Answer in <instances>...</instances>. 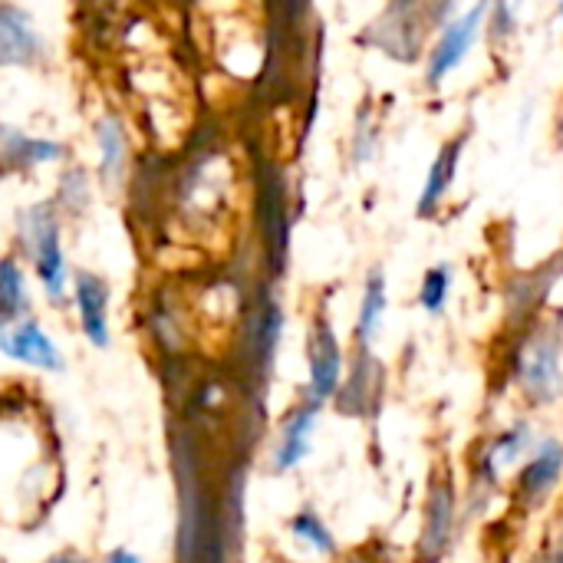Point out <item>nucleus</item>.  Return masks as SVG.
<instances>
[{
	"label": "nucleus",
	"mask_w": 563,
	"mask_h": 563,
	"mask_svg": "<svg viewBox=\"0 0 563 563\" xmlns=\"http://www.w3.org/2000/svg\"><path fill=\"white\" fill-rule=\"evenodd\" d=\"M373 148H376V129H369V125H366V112H360V129H356V145H353V152H356L360 162H369V158H373Z\"/></svg>",
	"instance_id": "b1692460"
},
{
	"label": "nucleus",
	"mask_w": 563,
	"mask_h": 563,
	"mask_svg": "<svg viewBox=\"0 0 563 563\" xmlns=\"http://www.w3.org/2000/svg\"><path fill=\"white\" fill-rule=\"evenodd\" d=\"M488 16H492L488 23H492V36H495V40H505V36L515 33V10H511L508 0L488 3Z\"/></svg>",
	"instance_id": "5701e85b"
},
{
	"label": "nucleus",
	"mask_w": 563,
	"mask_h": 563,
	"mask_svg": "<svg viewBox=\"0 0 563 563\" xmlns=\"http://www.w3.org/2000/svg\"><path fill=\"white\" fill-rule=\"evenodd\" d=\"M307 363H310V386L307 396L320 406L336 396L343 383V353L336 343V333L327 317H317L307 336Z\"/></svg>",
	"instance_id": "0eeeda50"
},
{
	"label": "nucleus",
	"mask_w": 563,
	"mask_h": 563,
	"mask_svg": "<svg viewBox=\"0 0 563 563\" xmlns=\"http://www.w3.org/2000/svg\"><path fill=\"white\" fill-rule=\"evenodd\" d=\"M485 20H488V0L475 3L465 16H455V20H449L442 26V36H439V43L429 53V69H426V82L429 86H439L468 56V49L475 46L478 30H482Z\"/></svg>",
	"instance_id": "423d86ee"
},
{
	"label": "nucleus",
	"mask_w": 563,
	"mask_h": 563,
	"mask_svg": "<svg viewBox=\"0 0 563 563\" xmlns=\"http://www.w3.org/2000/svg\"><path fill=\"white\" fill-rule=\"evenodd\" d=\"M383 313H386V274L376 267L366 280L363 290V303H360V320H356V340L363 346H369L383 327Z\"/></svg>",
	"instance_id": "a211bd4d"
},
{
	"label": "nucleus",
	"mask_w": 563,
	"mask_h": 563,
	"mask_svg": "<svg viewBox=\"0 0 563 563\" xmlns=\"http://www.w3.org/2000/svg\"><path fill=\"white\" fill-rule=\"evenodd\" d=\"M0 356L23 363L30 369H40V373H63L66 369L63 350L53 343V336L33 317H23L10 327H0Z\"/></svg>",
	"instance_id": "39448f33"
},
{
	"label": "nucleus",
	"mask_w": 563,
	"mask_h": 563,
	"mask_svg": "<svg viewBox=\"0 0 563 563\" xmlns=\"http://www.w3.org/2000/svg\"><path fill=\"white\" fill-rule=\"evenodd\" d=\"M515 373L531 402L551 406L563 389L561 336L554 330H534L518 350Z\"/></svg>",
	"instance_id": "7ed1b4c3"
},
{
	"label": "nucleus",
	"mask_w": 563,
	"mask_h": 563,
	"mask_svg": "<svg viewBox=\"0 0 563 563\" xmlns=\"http://www.w3.org/2000/svg\"><path fill=\"white\" fill-rule=\"evenodd\" d=\"M449 287H452V271L445 264L432 267L426 277H422V290H419V303L426 313L439 317L445 310V300H449Z\"/></svg>",
	"instance_id": "412c9836"
},
{
	"label": "nucleus",
	"mask_w": 563,
	"mask_h": 563,
	"mask_svg": "<svg viewBox=\"0 0 563 563\" xmlns=\"http://www.w3.org/2000/svg\"><path fill=\"white\" fill-rule=\"evenodd\" d=\"M46 563H92V561H86L82 554H73V551H63V554H56V558H49Z\"/></svg>",
	"instance_id": "a878e982"
},
{
	"label": "nucleus",
	"mask_w": 563,
	"mask_h": 563,
	"mask_svg": "<svg viewBox=\"0 0 563 563\" xmlns=\"http://www.w3.org/2000/svg\"><path fill=\"white\" fill-rule=\"evenodd\" d=\"M554 280H558V267L554 271L525 274V277H518L511 284V290H508V313H511V320L518 327L534 320V313L541 310V303H544L548 290L554 287Z\"/></svg>",
	"instance_id": "2eb2a0df"
},
{
	"label": "nucleus",
	"mask_w": 563,
	"mask_h": 563,
	"mask_svg": "<svg viewBox=\"0 0 563 563\" xmlns=\"http://www.w3.org/2000/svg\"><path fill=\"white\" fill-rule=\"evenodd\" d=\"M16 244L33 261V274L53 307H63L69 297V267L59 241L56 201H40L16 214Z\"/></svg>",
	"instance_id": "f257e3e1"
},
{
	"label": "nucleus",
	"mask_w": 563,
	"mask_h": 563,
	"mask_svg": "<svg viewBox=\"0 0 563 563\" xmlns=\"http://www.w3.org/2000/svg\"><path fill=\"white\" fill-rule=\"evenodd\" d=\"M541 563H563V538L554 544V548H551V551H548V558H544Z\"/></svg>",
	"instance_id": "bb28decb"
},
{
	"label": "nucleus",
	"mask_w": 563,
	"mask_h": 563,
	"mask_svg": "<svg viewBox=\"0 0 563 563\" xmlns=\"http://www.w3.org/2000/svg\"><path fill=\"white\" fill-rule=\"evenodd\" d=\"M106 563H145L135 551H129V548H112L109 554H106Z\"/></svg>",
	"instance_id": "393cba45"
},
{
	"label": "nucleus",
	"mask_w": 563,
	"mask_h": 563,
	"mask_svg": "<svg viewBox=\"0 0 563 563\" xmlns=\"http://www.w3.org/2000/svg\"><path fill=\"white\" fill-rule=\"evenodd\" d=\"M92 188H89V175L86 168H69L59 178V195H56V208H66L69 214H79L89 208Z\"/></svg>",
	"instance_id": "aec40b11"
},
{
	"label": "nucleus",
	"mask_w": 563,
	"mask_h": 563,
	"mask_svg": "<svg viewBox=\"0 0 563 563\" xmlns=\"http://www.w3.org/2000/svg\"><path fill=\"white\" fill-rule=\"evenodd\" d=\"M561 13H563V0H561Z\"/></svg>",
	"instance_id": "c85d7f7f"
},
{
	"label": "nucleus",
	"mask_w": 563,
	"mask_h": 563,
	"mask_svg": "<svg viewBox=\"0 0 563 563\" xmlns=\"http://www.w3.org/2000/svg\"><path fill=\"white\" fill-rule=\"evenodd\" d=\"M73 303L79 317V330L92 350H109V284L92 271L73 274Z\"/></svg>",
	"instance_id": "9d476101"
},
{
	"label": "nucleus",
	"mask_w": 563,
	"mask_h": 563,
	"mask_svg": "<svg viewBox=\"0 0 563 563\" xmlns=\"http://www.w3.org/2000/svg\"><path fill=\"white\" fill-rule=\"evenodd\" d=\"M346 563H383V561H376V558H366V554H356V558H350Z\"/></svg>",
	"instance_id": "cd10ccee"
},
{
	"label": "nucleus",
	"mask_w": 563,
	"mask_h": 563,
	"mask_svg": "<svg viewBox=\"0 0 563 563\" xmlns=\"http://www.w3.org/2000/svg\"><path fill=\"white\" fill-rule=\"evenodd\" d=\"M426 20H429V10L422 13L419 0H393V7L383 13V20H376L363 40L396 59L412 63V59H419V49H422Z\"/></svg>",
	"instance_id": "20e7f679"
},
{
	"label": "nucleus",
	"mask_w": 563,
	"mask_h": 563,
	"mask_svg": "<svg viewBox=\"0 0 563 563\" xmlns=\"http://www.w3.org/2000/svg\"><path fill=\"white\" fill-rule=\"evenodd\" d=\"M96 142H99V178L106 185H115L125 172V158H129V139H125V125L119 115H102L96 125Z\"/></svg>",
	"instance_id": "4468645a"
},
{
	"label": "nucleus",
	"mask_w": 563,
	"mask_h": 563,
	"mask_svg": "<svg viewBox=\"0 0 563 563\" xmlns=\"http://www.w3.org/2000/svg\"><path fill=\"white\" fill-rule=\"evenodd\" d=\"M459 155H462V139H452V142L442 145V152L432 158V168H429L426 185H422V195H419V214H422V218L435 214L439 201H442L445 191L452 188V178H455V168H459Z\"/></svg>",
	"instance_id": "dca6fc26"
},
{
	"label": "nucleus",
	"mask_w": 563,
	"mask_h": 563,
	"mask_svg": "<svg viewBox=\"0 0 563 563\" xmlns=\"http://www.w3.org/2000/svg\"><path fill=\"white\" fill-rule=\"evenodd\" d=\"M317 416H320V402H313L310 396L284 416L280 432H277V442H274V462H271V468L277 475L297 468L307 459V452H310V432H313Z\"/></svg>",
	"instance_id": "f8f14e48"
},
{
	"label": "nucleus",
	"mask_w": 563,
	"mask_h": 563,
	"mask_svg": "<svg viewBox=\"0 0 563 563\" xmlns=\"http://www.w3.org/2000/svg\"><path fill=\"white\" fill-rule=\"evenodd\" d=\"M23 317H30L26 274L13 254H3L0 257V327H10Z\"/></svg>",
	"instance_id": "f3484780"
},
{
	"label": "nucleus",
	"mask_w": 563,
	"mask_h": 563,
	"mask_svg": "<svg viewBox=\"0 0 563 563\" xmlns=\"http://www.w3.org/2000/svg\"><path fill=\"white\" fill-rule=\"evenodd\" d=\"M333 402L343 416H353V419L376 416V409L383 402V363L369 353V346L360 343V350L353 356V373L346 383H340Z\"/></svg>",
	"instance_id": "6e6552de"
},
{
	"label": "nucleus",
	"mask_w": 563,
	"mask_h": 563,
	"mask_svg": "<svg viewBox=\"0 0 563 563\" xmlns=\"http://www.w3.org/2000/svg\"><path fill=\"white\" fill-rule=\"evenodd\" d=\"M528 445H531V426H528V422H518L515 429L501 432V435L488 445V452H492V462H495V465H508V462H518V459L525 455Z\"/></svg>",
	"instance_id": "4be33fe9"
},
{
	"label": "nucleus",
	"mask_w": 563,
	"mask_h": 563,
	"mask_svg": "<svg viewBox=\"0 0 563 563\" xmlns=\"http://www.w3.org/2000/svg\"><path fill=\"white\" fill-rule=\"evenodd\" d=\"M455 478L445 465H435L429 475V492H426V508H422V531H419V548L416 563H442V558L452 551L455 541Z\"/></svg>",
	"instance_id": "f03ea898"
},
{
	"label": "nucleus",
	"mask_w": 563,
	"mask_h": 563,
	"mask_svg": "<svg viewBox=\"0 0 563 563\" xmlns=\"http://www.w3.org/2000/svg\"><path fill=\"white\" fill-rule=\"evenodd\" d=\"M66 155L63 142L23 135L13 125H0V172H33L46 162H59Z\"/></svg>",
	"instance_id": "ddd939ff"
},
{
	"label": "nucleus",
	"mask_w": 563,
	"mask_h": 563,
	"mask_svg": "<svg viewBox=\"0 0 563 563\" xmlns=\"http://www.w3.org/2000/svg\"><path fill=\"white\" fill-rule=\"evenodd\" d=\"M46 56V40L36 30L33 16L16 7L0 0V69L7 66H36Z\"/></svg>",
	"instance_id": "1a4fd4ad"
},
{
	"label": "nucleus",
	"mask_w": 563,
	"mask_h": 563,
	"mask_svg": "<svg viewBox=\"0 0 563 563\" xmlns=\"http://www.w3.org/2000/svg\"><path fill=\"white\" fill-rule=\"evenodd\" d=\"M563 475V445L548 439L538 445V452L528 459V465L521 468L518 475V485H515V505L521 511H538L558 488Z\"/></svg>",
	"instance_id": "9b49d317"
},
{
	"label": "nucleus",
	"mask_w": 563,
	"mask_h": 563,
	"mask_svg": "<svg viewBox=\"0 0 563 563\" xmlns=\"http://www.w3.org/2000/svg\"><path fill=\"white\" fill-rule=\"evenodd\" d=\"M290 531H294V538H297V541L310 544L313 551H320V554H327V558H333V554H336V541H333L330 528L320 521V515H317V511H310V508L297 511V515L290 518Z\"/></svg>",
	"instance_id": "6ab92c4d"
}]
</instances>
